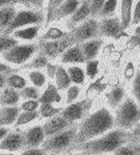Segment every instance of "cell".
Wrapping results in <instances>:
<instances>
[{
    "instance_id": "6da1fadb",
    "label": "cell",
    "mask_w": 140,
    "mask_h": 155,
    "mask_svg": "<svg viewBox=\"0 0 140 155\" xmlns=\"http://www.w3.org/2000/svg\"><path fill=\"white\" fill-rule=\"evenodd\" d=\"M113 128H115L113 110L109 108L106 103L93 106V108L86 115V118L80 123H77L73 147L95 139Z\"/></svg>"
},
{
    "instance_id": "7a4b0ae2",
    "label": "cell",
    "mask_w": 140,
    "mask_h": 155,
    "mask_svg": "<svg viewBox=\"0 0 140 155\" xmlns=\"http://www.w3.org/2000/svg\"><path fill=\"white\" fill-rule=\"evenodd\" d=\"M125 143H129L128 132L119 130V128H113V130L100 135L95 139L77 144V146L71 148L70 151H80V153L91 155H112L116 148H119Z\"/></svg>"
},
{
    "instance_id": "3957f363",
    "label": "cell",
    "mask_w": 140,
    "mask_h": 155,
    "mask_svg": "<svg viewBox=\"0 0 140 155\" xmlns=\"http://www.w3.org/2000/svg\"><path fill=\"white\" fill-rule=\"evenodd\" d=\"M115 128L123 131H131L140 122V106L133 101L132 96L127 95L120 104L113 110Z\"/></svg>"
},
{
    "instance_id": "277c9868",
    "label": "cell",
    "mask_w": 140,
    "mask_h": 155,
    "mask_svg": "<svg viewBox=\"0 0 140 155\" xmlns=\"http://www.w3.org/2000/svg\"><path fill=\"white\" fill-rule=\"evenodd\" d=\"M76 128H77V124H73L71 127L66 128L64 131H60L55 135L47 137L41 147L47 151L48 155L67 154L75 144Z\"/></svg>"
},
{
    "instance_id": "5b68a950",
    "label": "cell",
    "mask_w": 140,
    "mask_h": 155,
    "mask_svg": "<svg viewBox=\"0 0 140 155\" xmlns=\"http://www.w3.org/2000/svg\"><path fill=\"white\" fill-rule=\"evenodd\" d=\"M39 52L37 43H19L0 56V59L15 70L24 67Z\"/></svg>"
},
{
    "instance_id": "8992f818",
    "label": "cell",
    "mask_w": 140,
    "mask_h": 155,
    "mask_svg": "<svg viewBox=\"0 0 140 155\" xmlns=\"http://www.w3.org/2000/svg\"><path fill=\"white\" fill-rule=\"evenodd\" d=\"M35 24H44V16L41 9H34V8H25V7H18V11L15 14V18L12 23L8 25V28L4 31V34H12L14 31L23 27Z\"/></svg>"
},
{
    "instance_id": "52a82bcc",
    "label": "cell",
    "mask_w": 140,
    "mask_h": 155,
    "mask_svg": "<svg viewBox=\"0 0 140 155\" xmlns=\"http://www.w3.org/2000/svg\"><path fill=\"white\" fill-rule=\"evenodd\" d=\"M93 103H95V101L84 96V98H81L73 103L64 104L63 107H61L60 115L63 116L67 122H70L71 124H77V123H80V122L86 118V115L93 108Z\"/></svg>"
},
{
    "instance_id": "ba28073f",
    "label": "cell",
    "mask_w": 140,
    "mask_h": 155,
    "mask_svg": "<svg viewBox=\"0 0 140 155\" xmlns=\"http://www.w3.org/2000/svg\"><path fill=\"white\" fill-rule=\"evenodd\" d=\"M73 39L71 35L67 38L60 39V40H44V41H37L39 44V52L47 56L51 62H57L60 55L67 50L71 44H73Z\"/></svg>"
},
{
    "instance_id": "9c48e42d",
    "label": "cell",
    "mask_w": 140,
    "mask_h": 155,
    "mask_svg": "<svg viewBox=\"0 0 140 155\" xmlns=\"http://www.w3.org/2000/svg\"><path fill=\"white\" fill-rule=\"evenodd\" d=\"M70 35L75 43L77 44L84 43V41L91 40V39L99 38V19H87L86 21H83L79 25H76L73 30H71Z\"/></svg>"
},
{
    "instance_id": "30bf717a",
    "label": "cell",
    "mask_w": 140,
    "mask_h": 155,
    "mask_svg": "<svg viewBox=\"0 0 140 155\" xmlns=\"http://www.w3.org/2000/svg\"><path fill=\"white\" fill-rule=\"evenodd\" d=\"M23 138H24V147H41L45 140L44 128L41 120L34 123L28 127L23 128Z\"/></svg>"
},
{
    "instance_id": "8fae6325",
    "label": "cell",
    "mask_w": 140,
    "mask_h": 155,
    "mask_svg": "<svg viewBox=\"0 0 140 155\" xmlns=\"http://www.w3.org/2000/svg\"><path fill=\"white\" fill-rule=\"evenodd\" d=\"M123 32L122 24H120L119 16H111V18L99 19V38L104 39H116Z\"/></svg>"
},
{
    "instance_id": "7c38bea8",
    "label": "cell",
    "mask_w": 140,
    "mask_h": 155,
    "mask_svg": "<svg viewBox=\"0 0 140 155\" xmlns=\"http://www.w3.org/2000/svg\"><path fill=\"white\" fill-rule=\"evenodd\" d=\"M23 148H24V138H23L21 130H14V128H12V130L0 140V151L18 154Z\"/></svg>"
},
{
    "instance_id": "4fadbf2b",
    "label": "cell",
    "mask_w": 140,
    "mask_h": 155,
    "mask_svg": "<svg viewBox=\"0 0 140 155\" xmlns=\"http://www.w3.org/2000/svg\"><path fill=\"white\" fill-rule=\"evenodd\" d=\"M43 32V25L41 24H35V25H28V27L19 28L12 32L14 36L19 43H37L40 35Z\"/></svg>"
},
{
    "instance_id": "5bb4252c",
    "label": "cell",
    "mask_w": 140,
    "mask_h": 155,
    "mask_svg": "<svg viewBox=\"0 0 140 155\" xmlns=\"http://www.w3.org/2000/svg\"><path fill=\"white\" fill-rule=\"evenodd\" d=\"M39 103H51V104L56 106H64V95L63 92L55 86L54 82H48L45 87L40 91V98H39Z\"/></svg>"
},
{
    "instance_id": "9a60e30c",
    "label": "cell",
    "mask_w": 140,
    "mask_h": 155,
    "mask_svg": "<svg viewBox=\"0 0 140 155\" xmlns=\"http://www.w3.org/2000/svg\"><path fill=\"white\" fill-rule=\"evenodd\" d=\"M90 18H91V12H90L88 0H81V3H80L79 7H77V9L64 21L63 25L68 31H71V30H73L76 25H79L80 23L86 21L87 19H90Z\"/></svg>"
},
{
    "instance_id": "2e32d148",
    "label": "cell",
    "mask_w": 140,
    "mask_h": 155,
    "mask_svg": "<svg viewBox=\"0 0 140 155\" xmlns=\"http://www.w3.org/2000/svg\"><path fill=\"white\" fill-rule=\"evenodd\" d=\"M57 63L63 66H72V64H84L86 59L83 56V52L80 50V44L73 43L60 55L57 59Z\"/></svg>"
},
{
    "instance_id": "e0dca14e",
    "label": "cell",
    "mask_w": 140,
    "mask_h": 155,
    "mask_svg": "<svg viewBox=\"0 0 140 155\" xmlns=\"http://www.w3.org/2000/svg\"><path fill=\"white\" fill-rule=\"evenodd\" d=\"M106 40L102 38H96V39H91L87 40L84 43H80V50L83 52V56L86 60H93V59H99L102 50L104 47Z\"/></svg>"
},
{
    "instance_id": "ac0fdd59",
    "label": "cell",
    "mask_w": 140,
    "mask_h": 155,
    "mask_svg": "<svg viewBox=\"0 0 140 155\" xmlns=\"http://www.w3.org/2000/svg\"><path fill=\"white\" fill-rule=\"evenodd\" d=\"M41 124H43V128H44L45 138L57 134V132H60V131H64L66 128L73 126V124H71L70 122H67L60 114L52 116L50 119H45V120H41Z\"/></svg>"
},
{
    "instance_id": "d6986e66",
    "label": "cell",
    "mask_w": 140,
    "mask_h": 155,
    "mask_svg": "<svg viewBox=\"0 0 140 155\" xmlns=\"http://www.w3.org/2000/svg\"><path fill=\"white\" fill-rule=\"evenodd\" d=\"M127 95H128V88L125 86L118 84V86L111 87L109 90H107L104 92V101H106V104L109 108L115 110L120 103L124 101Z\"/></svg>"
},
{
    "instance_id": "ffe728a7",
    "label": "cell",
    "mask_w": 140,
    "mask_h": 155,
    "mask_svg": "<svg viewBox=\"0 0 140 155\" xmlns=\"http://www.w3.org/2000/svg\"><path fill=\"white\" fill-rule=\"evenodd\" d=\"M81 0H64L54 15V23L63 24L80 5Z\"/></svg>"
},
{
    "instance_id": "44dd1931",
    "label": "cell",
    "mask_w": 140,
    "mask_h": 155,
    "mask_svg": "<svg viewBox=\"0 0 140 155\" xmlns=\"http://www.w3.org/2000/svg\"><path fill=\"white\" fill-rule=\"evenodd\" d=\"M70 35V31L64 27L63 24L59 23H52L48 27L43 28V32L40 35L39 41H44V40H60L64 39Z\"/></svg>"
},
{
    "instance_id": "7402d4cb",
    "label": "cell",
    "mask_w": 140,
    "mask_h": 155,
    "mask_svg": "<svg viewBox=\"0 0 140 155\" xmlns=\"http://www.w3.org/2000/svg\"><path fill=\"white\" fill-rule=\"evenodd\" d=\"M133 2H135V0H120L119 2L118 16H119V20H120V24H122L123 31H127L131 28Z\"/></svg>"
},
{
    "instance_id": "603a6c76",
    "label": "cell",
    "mask_w": 140,
    "mask_h": 155,
    "mask_svg": "<svg viewBox=\"0 0 140 155\" xmlns=\"http://www.w3.org/2000/svg\"><path fill=\"white\" fill-rule=\"evenodd\" d=\"M20 71H23V70H20ZM23 72H24L25 78H27L28 84L36 87L39 90H43L45 84L50 82V79H48L44 70H25V71H23Z\"/></svg>"
},
{
    "instance_id": "cb8c5ba5",
    "label": "cell",
    "mask_w": 140,
    "mask_h": 155,
    "mask_svg": "<svg viewBox=\"0 0 140 155\" xmlns=\"http://www.w3.org/2000/svg\"><path fill=\"white\" fill-rule=\"evenodd\" d=\"M5 86L20 92L25 86H28V80H27V78H25L23 71L14 70L12 72H9L5 75Z\"/></svg>"
},
{
    "instance_id": "d4e9b609",
    "label": "cell",
    "mask_w": 140,
    "mask_h": 155,
    "mask_svg": "<svg viewBox=\"0 0 140 155\" xmlns=\"http://www.w3.org/2000/svg\"><path fill=\"white\" fill-rule=\"evenodd\" d=\"M67 67V72L70 75L71 83L80 87H86L87 83H88V79H87L86 71H84L83 64H72V66H66Z\"/></svg>"
},
{
    "instance_id": "484cf974",
    "label": "cell",
    "mask_w": 140,
    "mask_h": 155,
    "mask_svg": "<svg viewBox=\"0 0 140 155\" xmlns=\"http://www.w3.org/2000/svg\"><path fill=\"white\" fill-rule=\"evenodd\" d=\"M21 98L20 92L14 88H9L5 86L0 91V107H12V106H19Z\"/></svg>"
},
{
    "instance_id": "4316f807",
    "label": "cell",
    "mask_w": 140,
    "mask_h": 155,
    "mask_svg": "<svg viewBox=\"0 0 140 155\" xmlns=\"http://www.w3.org/2000/svg\"><path fill=\"white\" fill-rule=\"evenodd\" d=\"M37 122H40V116H39L37 111H34V112L20 111L12 128L14 130H23V128L28 127V126H31L34 123H37Z\"/></svg>"
},
{
    "instance_id": "83f0119b",
    "label": "cell",
    "mask_w": 140,
    "mask_h": 155,
    "mask_svg": "<svg viewBox=\"0 0 140 155\" xmlns=\"http://www.w3.org/2000/svg\"><path fill=\"white\" fill-rule=\"evenodd\" d=\"M19 112V106L12 107H0V127H9L12 128L16 122Z\"/></svg>"
},
{
    "instance_id": "f1b7e54d",
    "label": "cell",
    "mask_w": 140,
    "mask_h": 155,
    "mask_svg": "<svg viewBox=\"0 0 140 155\" xmlns=\"http://www.w3.org/2000/svg\"><path fill=\"white\" fill-rule=\"evenodd\" d=\"M64 0H44L43 2V16H44V24L43 28L48 27L50 24L54 23V15L56 12V9L61 5Z\"/></svg>"
},
{
    "instance_id": "f546056e",
    "label": "cell",
    "mask_w": 140,
    "mask_h": 155,
    "mask_svg": "<svg viewBox=\"0 0 140 155\" xmlns=\"http://www.w3.org/2000/svg\"><path fill=\"white\" fill-rule=\"evenodd\" d=\"M51 82H54L55 86H56L61 92L66 91L68 87L72 84L71 79H70V75H68V72H67V67L63 66V64H57L56 72H55V76Z\"/></svg>"
},
{
    "instance_id": "4dcf8cb0",
    "label": "cell",
    "mask_w": 140,
    "mask_h": 155,
    "mask_svg": "<svg viewBox=\"0 0 140 155\" xmlns=\"http://www.w3.org/2000/svg\"><path fill=\"white\" fill-rule=\"evenodd\" d=\"M16 11H18V5H5L0 8V32H4L12 23Z\"/></svg>"
},
{
    "instance_id": "1f68e13d",
    "label": "cell",
    "mask_w": 140,
    "mask_h": 155,
    "mask_svg": "<svg viewBox=\"0 0 140 155\" xmlns=\"http://www.w3.org/2000/svg\"><path fill=\"white\" fill-rule=\"evenodd\" d=\"M64 95V104H70L73 103L79 99L84 98V87L76 86V84H71L66 91L63 92Z\"/></svg>"
},
{
    "instance_id": "d6a6232c",
    "label": "cell",
    "mask_w": 140,
    "mask_h": 155,
    "mask_svg": "<svg viewBox=\"0 0 140 155\" xmlns=\"http://www.w3.org/2000/svg\"><path fill=\"white\" fill-rule=\"evenodd\" d=\"M50 62L51 60L48 59L47 56H44L43 54L37 52L30 62L25 64L24 67H21L20 70H23V71H25V70H45V67L50 64Z\"/></svg>"
},
{
    "instance_id": "836d02e7",
    "label": "cell",
    "mask_w": 140,
    "mask_h": 155,
    "mask_svg": "<svg viewBox=\"0 0 140 155\" xmlns=\"http://www.w3.org/2000/svg\"><path fill=\"white\" fill-rule=\"evenodd\" d=\"M100 63L99 59H93V60H86V63L83 64L84 67V71H86V75H87V79L88 82H93L96 80L100 75Z\"/></svg>"
},
{
    "instance_id": "e575fe53",
    "label": "cell",
    "mask_w": 140,
    "mask_h": 155,
    "mask_svg": "<svg viewBox=\"0 0 140 155\" xmlns=\"http://www.w3.org/2000/svg\"><path fill=\"white\" fill-rule=\"evenodd\" d=\"M61 111V106L56 104H51V103H43V104L39 106V116H40V120H45V119H50L55 115H59Z\"/></svg>"
},
{
    "instance_id": "d590c367",
    "label": "cell",
    "mask_w": 140,
    "mask_h": 155,
    "mask_svg": "<svg viewBox=\"0 0 140 155\" xmlns=\"http://www.w3.org/2000/svg\"><path fill=\"white\" fill-rule=\"evenodd\" d=\"M119 2L120 0H106L104 5L99 14L97 19H103V18H111V16L118 15L119 11Z\"/></svg>"
},
{
    "instance_id": "8d00e7d4",
    "label": "cell",
    "mask_w": 140,
    "mask_h": 155,
    "mask_svg": "<svg viewBox=\"0 0 140 155\" xmlns=\"http://www.w3.org/2000/svg\"><path fill=\"white\" fill-rule=\"evenodd\" d=\"M128 95L132 96L133 101L140 106V67H139L138 72H136V75L133 76V79L129 82Z\"/></svg>"
},
{
    "instance_id": "74e56055",
    "label": "cell",
    "mask_w": 140,
    "mask_h": 155,
    "mask_svg": "<svg viewBox=\"0 0 140 155\" xmlns=\"http://www.w3.org/2000/svg\"><path fill=\"white\" fill-rule=\"evenodd\" d=\"M16 44H19V41L11 34L0 32V56L4 52H7L8 50H11L12 47H15Z\"/></svg>"
},
{
    "instance_id": "f35d334b",
    "label": "cell",
    "mask_w": 140,
    "mask_h": 155,
    "mask_svg": "<svg viewBox=\"0 0 140 155\" xmlns=\"http://www.w3.org/2000/svg\"><path fill=\"white\" fill-rule=\"evenodd\" d=\"M40 91L41 90H39V88H36V87L28 84L20 91V98H21V101H28V99L39 101V98H40Z\"/></svg>"
},
{
    "instance_id": "ab89813d",
    "label": "cell",
    "mask_w": 140,
    "mask_h": 155,
    "mask_svg": "<svg viewBox=\"0 0 140 155\" xmlns=\"http://www.w3.org/2000/svg\"><path fill=\"white\" fill-rule=\"evenodd\" d=\"M43 2L44 0H14L15 5H18V7L34 8V9L43 8Z\"/></svg>"
},
{
    "instance_id": "60d3db41",
    "label": "cell",
    "mask_w": 140,
    "mask_h": 155,
    "mask_svg": "<svg viewBox=\"0 0 140 155\" xmlns=\"http://www.w3.org/2000/svg\"><path fill=\"white\" fill-rule=\"evenodd\" d=\"M139 67L135 64V62H132V60H128V62L125 63L124 66V71H123V75H124V79L127 82H131L133 79V76L136 75V72H138Z\"/></svg>"
},
{
    "instance_id": "b9f144b4",
    "label": "cell",
    "mask_w": 140,
    "mask_h": 155,
    "mask_svg": "<svg viewBox=\"0 0 140 155\" xmlns=\"http://www.w3.org/2000/svg\"><path fill=\"white\" fill-rule=\"evenodd\" d=\"M39 106H40L39 101H32V99H28V101H20V103H19V110H20V111L34 112V111H37L39 110Z\"/></svg>"
},
{
    "instance_id": "7bdbcfd3",
    "label": "cell",
    "mask_w": 140,
    "mask_h": 155,
    "mask_svg": "<svg viewBox=\"0 0 140 155\" xmlns=\"http://www.w3.org/2000/svg\"><path fill=\"white\" fill-rule=\"evenodd\" d=\"M104 2H106V0H88L91 18H95V19L99 18V14L104 5Z\"/></svg>"
},
{
    "instance_id": "ee69618b",
    "label": "cell",
    "mask_w": 140,
    "mask_h": 155,
    "mask_svg": "<svg viewBox=\"0 0 140 155\" xmlns=\"http://www.w3.org/2000/svg\"><path fill=\"white\" fill-rule=\"evenodd\" d=\"M140 25V0L133 2V8H132V23L131 28H135Z\"/></svg>"
},
{
    "instance_id": "f6af8a7d",
    "label": "cell",
    "mask_w": 140,
    "mask_h": 155,
    "mask_svg": "<svg viewBox=\"0 0 140 155\" xmlns=\"http://www.w3.org/2000/svg\"><path fill=\"white\" fill-rule=\"evenodd\" d=\"M16 155H48L43 147H24Z\"/></svg>"
},
{
    "instance_id": "bcb514c9",
    "label": "cell",
    "mask_w": 140,
    "mask_h": 155,
    "mask_svg": "<svg viewBox=\"0 0 140 155\" xmlns=\"http://www.w3.org/2000/svg\"><path fill=\"white\" fill-rule=\"evenodd\" d=\"M112 155H135V150H133L132 143H125L119 148H116Z\"/></svg>"
},
{
    "instance_id": "7dc6e473",
    "label": "cell",
    "mask_w": 140,
    "mask_h": 155,
    "mask_svg": "<svg viewBox=\"0 0 140 155\" xmlns=\"http://www.w3.org/2000/svg\"><path fill=\"white\" fill-rule=\"evenodd\" d=\"M128 138L129 143H135V142H140V122L131 131H128Z\"/></svg>"
},
{
    "instance_id": "c3c4849f",
    "label": "cell",
    "mask_w": 140,
    "mask_h": 155,
    "mask_svg": "<svg viewBox=\"0 0 140 155\" xmlns=\"http://www.w3.org/2000/svg\"><path fill=\"white\" fill-rule=\"evenodd\" d=\"M57 62H50V64H48L47 67H45V74H47V76H48V79L52 80L54 79V76H55V72H56V68H57Z\"/></svg>"
},
{
    "instance_id": "681fc988",
    "label": "cell",
    "mask_w": 140,
    "mask_h": 155,
    "mask_svg": "<svg viewBox=\"0 0 140 155\" xmlns=\"http://www.w3.org/2000/svg\"><path fill=\"white\" fill-rule=\"evenodd\" d=\"M15 68H12V67H9L7 63H4L2 59H0V74H4V75H7V74L12 72Z\"/></svg>"
},
{
    "instance_id": "f907efd6",
    "label": "cell",
    "mask_w": 140,
    "mask_h": 155,
    "mask_svg": "<svg viewBox=\"0 0 140 155\" xmlns=\"http://www.w3.org/2000/svg\"><path fill=\"white\" fill-rule=\"evenodd\" d=\"M132 46L135 48H138L139 58H140V35H133L132 36Z\"/></svg>"
},
{
    "instance_id": "816d5d0a",
    "label": "cell",
    "mask_w": 140,
    "mask_h": 155,
    "mask_svg": "<svg viewBox=\"0 0 140 155\" xmlns=\"http://www.w3.org/2000/svg\"><path fill=\"white\" fill-rule=\"evenodd\" d=\"M11 130H12V128H9V127H0V140H2Z\"/></svg>"
},
{
    "instance_id": "f5cc1de1",
    "label": "cell",
    "mask_w": 140,
    "mask_h": 155,
    "mask_svg": "<svg viewBox=\"0 0 140 155\" xmlns=\"http://www.w3.org/2000/svg\"><path fill=\"white\" fill-rule=\"evenodd\" d=\"M5 5H15L14 0H0V8L5 7Z\"/></svg>"
},
{
    "instance_id": "db71d44e",
    "label": "cell",
    "mask_w": 140,
    "mask_h": 155,
    "mask_svg": "<svg viewBox=\"0 0 140 155\" xmlns=\"http://www.w3.org/2000/svg\"><path fill=\"white\" fill-rule=\"evenodd\" d=\"M5 87V75L4 74H0V91Z\"/></svg>"
},
{
    "instance_id": "11a10c76",
    "label": "cell",
    "mask_w": 140,
    "mask_h": 155,
    "mask_svg": "<svg viewBox=\"0 0 140 155\" xmlns=\"http://www.w3.org/2000/svg\"><path fill=\"white\" fill-rule=\"evenodd\" d=\"M133 150H135V155H140V142H135L132 143Z\"/></svg>"
},
{
    "instance_id": "9f6ffc18",
    "label": "cell",
    "mask_w": 140,
    "mask_h": 155,
    "mask_svg": "<svg viewBox=\"0 0 140 155\" xmlns=\"http://www.w3.org/2000/svg\"><path fill=\"white\" fill-rule=\"evenodd\" d=\"M64 155H91V154H86V153H80V151H68L67 154H64Z\"/></svg>"
},
{
    "instance_id": "6f0895ef",
    "label": "cell",
    "mask_w": 140,
    "mask_h": 155,
    "mask_svg": "<svg viewBox=\"0 0 140 155\" xmlns=\"http://www.w3.org/2000/svg\"><path fill=\"white\" fill-rule=\"evenodd\" d=\"M0 155H16L14 153H5V151H0Z\"/></svg>"
},
{
    "instance_id": "680465c9",
    "label": "cell",
    "mask_w": 140,
    "mask_h": 155,
    "mask_svg": "<svg viewBox=\"0 0 140 155\" xmlns=\"http://www.w3.org/2000/svg\"><path fill=\"white\" fill-rule=\"evenodd\" d=\"M61 155H64V154H61Z\"/></svg>"
}]
</instances>
